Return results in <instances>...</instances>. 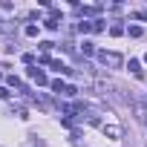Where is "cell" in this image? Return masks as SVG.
Returning <instances> with one entry per match:
<instances>
[{
  "instance_id": "7a4b0ae2",
  "label": "cell",
  "mask_w": 147,
  "mask_h": 147,
  "mask_svg": "<svg viewBox=\"0 0 147 147\" xmlns=\"http://www.w3.org/2000/svg\"><path fill=\"white\" fill-rule=\"evenodd\" d=\"M26 75H29V78H32L38 87H40V84H46V75H43V72H40L38 66H29V69H26Z\"/></svg>"
},
{
  "instance_id": "3957f363",
  "label": "cell",
  "mask_w": 147,
  "mask_h": 147,
  "mask_svg": "<svg viewBox=\"0 0 147 147\" xmlns=\"http://www.w3.org/2000/svg\"><path fill=\"white\" fill-rule=\"evenodd\" d=\"M104 133H107L110 138H118V136H121V130H118L115 124H104Z\"/></svg>"
},
{
  "instance_id": "8992f818",
  "label": "cell",
  "mask_w": 147,
  "mask_h": 147,
  "mask_svg": "<svg viewBox=\"0 0 147 147\" xmlns=\"http://www.w3.org/2000/svg\"><path fill=\"white\" fill-rule=\"evenodd\" d=\"M9 87H15V90H23V84H20L15 75H9ZM23 92H26V90H23Z\"/></svg>"
},
{
  "instance_id": "6da1fadb",
  "label": "cell",
  "mask_w": 147,
  "mask_h": 147,
  "mask_svg": "<svg viewBox=\"0 0 147 147\" xmlns=\"http://www.w3.org/2000/svg\"><path fill=\"white\" fill-rule=\"evenodd\" d=\"M98 61H101L104 66H121L124 58H121L118 52H98Z\"/></svg>"
},
{
  "instance_id": "5b68a950",
  "label": "cell",
  "mask_w": 147,
  "mask_h": 147,
  "mask_svg": "<svg viewBox=\"0 0 147 147\" xmlns=\"http://www.w3.org/2000/svg\"><path fill=\"white\" fill-rule=\"evenodd\" d=\"M78 32H84V35H87V32H92V23H87V20H81V23H78Z\"/></svg>"
},
{
  "instance_id": "ba28073f",
  "label": "cell",
  "mask_w": 147,
  "mask_h": 147,
  "mask_svg": "<svg viewBox=\"0 0 147 147\" xmlns=\"http://www.w3.org/2000/svg\"><path fill=\"white\" fill-rule=\"evenodd\" d=\"M52 90H55V92H66V87H63V81H52Z\"/></svg>"
},
{
  "instance_id": "30bf717a",
  "label": "cell",
  "mask_w": 147,
  "mask_h": 147,
  "mask_svg": "<svg viewBox=\"0 0 147 147\" xmlns=\"http://www.w3.org/2000/svg\"><path fill=\"white\" fill-rule=\"evenodd\" d=\"M127 32H130V38H138V35H141V26H130Z\"/></svg>"
},
{
  "instance_id": "9c48e42d",
  "label": "cell",
  "mask_w": 147,
  "mask_h": 147,
  "mask_svg": "<svg viewBox=\"0 0 147 147\" xmlns=\"http://www.w3.org/2000/svg\"><path fill=\"white\" fill-rule=\"evenodd\" d=\"M130 69L136 72V75H141V63H138V61H130Z\"/></svg>"
},
{
  "instance_id": "52a82bcc",
  "label": "cell",
  "mask_w": 147,
  "mask_h": 147,
  "mask_svg": "<svg viewBox=\"0 0 147 147\" xmlns=\"http://www.w3.org/2000/svg\"><path fill=\"white\" fill-rule=\"evenodd\" d=\"M26 35H29V38H38V26L29 23V26H26Z\"/></svg>"
},
{
  "instance_id": "8fae6325",
  "label": "cell",
  "mask_w": 147,
  "mask_h": 147,
  "mask_svg": "<svg viewBox=\"0 0 147 147\" xmlns=\"http://www.w3.org/2000/svg\"><path fill=\"white\" fill-rule=\"evenodd\" d=\"M9 95H12V92H9L6 87H0V98H9Z\"/></svg>"
},
{
  "instance_id": "277c9868",
  "label": "cell",
  "mask_w": 147,
  "mask_h": 147,
  "mask_svg": "<svg viewBox=\"0 0 147 147\" xmlns=\"http://www.w3.org/2000/svg\"><path fill=\"white\" fill-rule=\"evenodd\" d=\"M81 46H84V49H81V52H84V55H95V46H92V43H90V40H84V43H81Z\"/></svg>"
}]
</instances>
